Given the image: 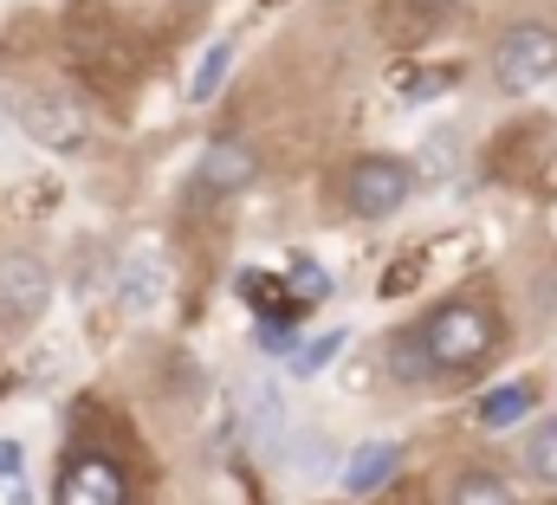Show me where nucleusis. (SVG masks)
I'll use <instances>...</instances> for the list:
<instances>
[{
    "label": "nucleus",
    "instance_id": "8",
    "mask_svg": "<svg viewBox=\"0 0 557 505\" xmlns=\"http://www.w3.org/2000/svg\"><path fill=\"white\" fill-rule=\"evenodd\" d=\"M396 467H403V447L396 441H370V447H357L344 460V493L350 500H370V493H383L396 480Z\"/></svg>",
    "mask_w": 557,
    "mask_h": 505
},
{
    "label": "nucleus",
    "instance_id": "14",
    "mask_svg": "<svg viewBox=\"0 0 557 505\" xmlns=\"http://www.w3.org/2000/svg\"><path fill=\"white\" fill-rule=\"evenodd\" d=\"M337 350H344V331H324V337H311V350H298V357H292V370H298V377H318Z\"/></svg>",
    "mask_w": 557,
    "mask_h": 505
},
{
    "label": "nucleus",
    "instance_id": "2",
    "mask_svg": "<svg viewBox=\"0 0 557 505\" xmlns=\"http://www.w3.org/2000/svg\"><path fill=\"white\" fill-rule=\"evenodd\" d=\"M486 72H493V91L506 98H525L539 85L557 78V20L545 13H525V20H506L493 52H486Z\"/></svg>",
    "mask_w": 557,
    "mask_h": 505
},
{
    "label": "nucleus",
    "instance_id": "15",
    "mask_svg": "<svg viewBox=\"0 0 557 505\" xmlns=\"http://www.w3.org/2000/svg\"><path fill=\"white\" fill-rule=\"evenodd\" d=\"M0 473H20V447L13 441H0Z\"/></svg>",
    "mask_w": 557,
    "mask_h": 505
},
{
    "label": "nucleus",
    "instance_id": "13",
    "mask_svg": "<svg viewBox=\"0 0 557 505\" xmlns=\"http://www.w3.org/2000/svg\"><path fill=\"white\" fill-rule=\"evenodd\" d=\"M227 59H234V46L221 39V46H214V52L195 65V85H188V98H195V104H208V98L221 91V78H227Z\"/></svg>",
    "mask_w": 557,
    "mask_h": 505
},
{
    "label": "nucleus",
    "instance_id": "6",
    "mask_svg": "<svg viewBox=\"0 0 557 505\" xmlns=\"http://www.w3.org/2000/svg\"><path fill=\"white\" fill-rule=\"evenodd\" d=\"M52 505H131V480H124V467H117L111 454L78 447V454L59 467Z\"/></svg>",
    "mask_w": 557,
    "mask_h": 505
},
{
    "label": "nucleus",
    "instance_id": "3",
    "mask_svg": "<svg viewBox=\"0 0 557 505\" xmlns=\"http://www.w3.org/2000/svg\"><path fill=\"white\" fill-rule=\"evenodd\" d=\"M421 188L416 162H403V156H357L350 169H344V214H357V221H389V214H403L409 208V195Z\"/></svg>",
    "mask_w": 557,
    "mask_h": 505
},
{
    "label": "nucleus",
    "instance_id": "16",
    "mask_svg": "<svg viewBox=\"0 0 557 505\" xmlns=\"http://www.w3.org/2000/svg\"><path fill=\"white\" fill-rule=\"evenodd\" d=\"M0 124H7V104H0Z\"/></svg>",
    "mask_w": 557,
    "mask_h": 505
},
{
    "label": "nucleus",
    "instance_id": "11",
    "mask_svg": "<svg viewBox=\"0 0 557 505\" xmlns=\"http://www.w3.org/2000/svg\"><path fill=\"white\" fill-rule=\"evenodd\" d=\"M383 364H389V377H396V382H409V389H428V382H434V364H428V350H421L416 324H403V331L389 337Z\"/></svg>",
    "mask_w": 557,
    "mask_h": 505
},
{
    "label": "nucleus",
    "instance_id": "12",
    "mask_svg": "<svg viewBox=\"0 0 557 505\" xmlns=\"http://www.w3.org/2000/svg\"><path fill=\"white\" fill-rule=\"evenodd\" d=\"M532 402H539V382H506V389H493V402L480 408V421H486V428H506V421L525 415Z\"/></svg>",
    "mask_w": 557,
    "mask_h": 505
},
{
    "label": "nucleus",
    "instance_id": "4",
    "mask_svg": "<svg viewBox=\"0 0 557 505\" xmlns=\"http://www.w3.org/2000/svg\"><path fill=\"white\" fill-rule=\"evenodd\" d=\"M13 124L26 130L39 149H52V156H78V149L91 143V111H85L72 91H59V85L26 91V98L13 104Z\"/></svg>",
    "mask_w": 557,
    "mask_h": 505
},
{
    "label": "nucleus",
    "instance_id": "1",
    "mask_svg": "<svg viewBox=\"0 0 557 505\" xmlns=\"http://www.w3.org/2000/svg\"><path fill=\"white\" fill-rule=\"evenodd\" d=\"M416 337L434 364V382H473L506 350V324L486 298H441L416 324Z\"/></svg>",
    "mask_w": 557,
    "mask_h": 505
},
{
    "label": "nucleus",
    "instance_id": "9",
    "mask_svg": "<svg viewBox=\"0 0 557 505\" xmlns=\"http://www.w3.org/2000/svg\"><path fill=\"white\" fill-rule=\"evenodd\" d=\"M441 505H519V493H512V480L493 473V467H460V473L447 480Z\"/></svg>",
    "mask_w": 557,
    "mask_h": 505
},
{
    "label": "nucleus",
    "instance_id": "5",
    "mask_svg": "<svg viewBox=\"0 0 557 505\" xmlns=\"http://www.w3.org/2000/svg\"><path fill=\"white\" fill-rule=\"evenodd\" d=\"M52 305V272L39 253H0V324L33 331Z\"/></svg>",
    "mask_w": 557,
    "mask_h": 505
},
{
    "label": "nucleus",
    "instance_id": "7",
    "mask_svg": "<svg viewBox=\"0 0 557 505\" xmlns=\"http://www.w3.org/2000/svg\"><path fill=\"white\" fill-rule=\"evenodd\" d=\"M253 182H260V149L247 136H214L201 149V162H195V188L201 195H240Z\"/></svg>",
    "mask_w": 557,
    "mask_h": 505
},
{
    "label": "nucleus",
    "instance_id": "10",
    "mask_svg": "<svg viewBox=\"0 0 557 505\" xmlns=\"http://www.w3.org/2000/svg\"><path fill=\"white\" fill-rule=\"evenodd\" d=\"M519 467H525V480H539V486L557 493V415L532 421V428L519 434Z\"/></svg>",
    "mask_w": 557,
    "mask_h": 505
}]
</instances>
